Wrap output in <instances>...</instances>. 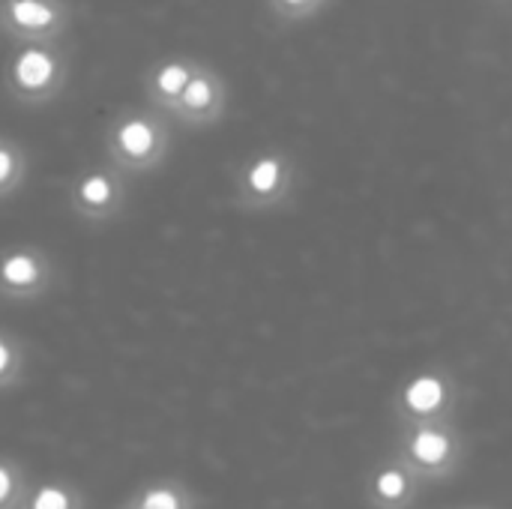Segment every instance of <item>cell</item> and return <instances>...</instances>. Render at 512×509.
<instances>
[{
    "label": "cell",
    "mask_w": 512,
    "mask_h": 509,
    "mask_svg": "<svg viewBox=\"0 0 512 509\" xmlns=\"http://www.w3.org/2000/svg\"><path fill=\"white\" fill-rule=\"evenodd\" d=\"M228 111V81L219 69L210 63H198L195 75L189 78L186 90L180 93L171 120L189 126V129H207L216 126Z\"/></svg>",
    "instance_id": "obj_9"
},
{
    "label": "cell",
    "mask_w": 512,
    "mask_h": 509,
    "mask_svg": "<svg viewBox=\"0 0 512 509\" xmlns=\"http://www.w3.org/2000/svg\"><path fill=\"white\" fill-rule=\"evenodd\" d=\"M105 159L123 174H150L171 153L168 117L156 108H123L105 126Z\"/></svg>",
    "instance_id": "obj_1"
},
{
    "label": "cell",
    "mask_w": 512,
    "mask_h": 509,
    "mask_svg": "<svg viewBox=\"0 0 512 509\" xmlns=\"http://www.w3.org/2000/svg\"><path fill=\"white\" fill-rule=\"evenodd\" d=\"M201 60H195L192 54H168L159 57L156 63H150L141 75V90L150 108L162 111L165 117L174 111L180 93L186 90L189 78L195 75Z\"/></svg>",
    "instance_id": "obj_11"
},
{
    "label": "cell",
    "mask_w": 512,
    "mask_h": 509,
    "mask_svg": "<svg viewBox=\"0 0 512 509\" xmlns=\"http://www.w3.org/2000/svg\"><path fill=\"white\" fill-rule=\"evenodd\" d=\"M297 186L294 159L279 147H264L243 159L234 174V204L243 213L279 210L291 201Z\"/></svg>",
    "instance_id": "obj_4"
},
{
    "label": "cell",
    "mask_w": 512,
    "mask_h": 509,
    "mask_svg": "<svg viewBox=\"0 0 512 509\" xmlns=\"http://www.w3.org/2000/svg\"><path fill=\"white\" fill-rule=\"evenodd\" d=\"M423 480L393 453L375 465L366 477V504L369 509H411L423 492Z\"/></svg>",
    "instance_id": "obj_10"
},
{
    "label": "cell",
    "mask_w": 512,
    "mask_h": 509,
    "mask_svg": "<svg viewBox=\"0 0 512 509\" xmlns=\"http://www.w3.org/2000/svg\"><path fill=\"white\" fill-rule=\"evenodd\" d=\"M69 210L90 222V225H108L123 216L129 192H126V174L114 165L84 168L72 177L69 189Z\"/></svg>",
    "instance_id": "obj_7"
},
{
    "label": "cell",
    "mask_w": 512,
    "mask_h": 509,
    "mask_svg": "<svg viewBox=\"0 0 512 509\" xmlns=\"http://www.w3.org/2000/svg\"><path fill=\"white\" fill-rule=\"evenodd\" d=\"M456 405H459V384L441 366L411 375L393 396V414L402 426L447 420L453 417Z\"/></svg>",
    "instance_id": "obj_5"
},
{
    "label": "cell",
    "mask_w": 512,
    "mask_h": 509,
    "mask_svg": "<svg viewBox=\"0 0 512 509\" xmlns=\"http://www.w3.org/2000/svg\"><path fill=\"white\" fill-rule=\"evenodd\" d=\"M21 369H24V351H21V342L0 330V390L15 384L21 378Z\"/></svg>",
    "instance_id": "obj_14"
},
{
    "label": "cell",
    "mask_w": 512,
    "mask_h": 509,
    "mask_svg": "<svg viewBox=\"0 0 512 509\" xmlns=\"http://www.w3.org/2000/svg\"><path fill=\"white\" fill-rule=\"evenodd\" d=\"M30 509H72V498L57 486H45V489L36 492Z\"/></svg>",
    "instance_id": "obj_16"
},
{
    "label": "cell",
    "mask_w": 512,
    "mask_h": 509,
    "mask_svg": "<svg viewBox=\"0 0 512 509\" xmlns=\"http://www.w3.org/2000/svg\"><path fill=\"white\" fill-rule=\"evenodd\" d=\"M57 282L54 258L36 243H12L0 249V300L33 303L51 294Z\"/></svg>",
    "instance_id": "obj_6"
},
{
    "label": "cell",
    "mask_w": 512,
    "mask_h": 509,
    "mask_svg": "<svg viewBox=\"0 0 512 509\" xmlns=\"http://www.w3.org/2000/svg\"><path fill=\"white\" fill-rule=\"evenodd\" d=\"M144 509H192L189 504V495H183L180 489L174 486H153L141 495L138 501Z\"/></svg>",
    "instance_id": "obj_15"
},
{
    "label": "cell",
    "mask_w": 512,
    "mask_h": 509,
    "mask_svg": "<svg viewBox=\"0 0 512 509\" xmlns=\"http://www.w3.org/2000/svg\"><path fill=\"white\" fill-rule=\"evenodd\" d=\"M69 24V0H0V33H6L12 42L60 39Z\"/></svg>",
    "instance_id": "obj_8"
},
{
    "label": "cell",
    "mask_w": 512,
    "mask_h": 509,
    "mask_svg": "<svg viewBox=\"0 0 512 509\" xmlns=\"http://www.w3.org/2000/svg\"><path fill=\"white\" fill-rule=\"evenodd\" d=\"M132 509H144V507H141V504H138V507H132Z\"/></svg>",
    "instance_id": "obj_18"
},
{
    "label": "cell",
    "mask_w": 512,
    "mask_h": 509,
    "mask_svg": "<svg viewBox=\"0 0 512 509\" xmlns=\"http://www.w3.org/2000/svg\"><path fill=\"white\" fill-rule=\"evenodd\" d=\"M15 54L3 69L6 93L27 108L51 105L69 81V57L60 48V39L42 42H15Z\"/></svg>",
    "instance_id": "obj_2"
},
{
    "label": "cell",
    "mask_w": 512,
    "mask_h": 509,
    "mask_svg": "<svg viewBox=\"0 0 512 509\" xmlns=\"http://www.w3.org/2000/svg\"><path fill=\"white\" fill-rule=\"evenodd\" d=\"M27 150L15 141L0 135V198H9L21 189V183L27 180Z\"/></svg>",
    "instance_id": "obj_12"
},
{
    "label": "cell",
    "mask_w": 512,
    "mask_h": 509,
    "mask_svg": "<svg viewBox=\"0 0 512 509\" xmlns=\"http://www.w3.org/2000/svg\"><path fill=\"white\" fill-rule=\"evenodd\" d=\"M396 456L426 486L441 483L459 474L465 462V438H462V429L453 423V417L402 426V441L396 447Z\"/></svg>",
    "instance_id": "obj_3"
},
{
    "label": "cell",
    "mask_w": 512,
    "mask_h": 509,
    "mask_svg": "<svg viewBox=\"0 0 512 509\" xmlns=\"http://www.w3.org/2000/svg\"><path fill=\"white\" fill-rule=\"evenodd\" d=\"M15 486H18L15 474H12L6 465H0V509L6 507V504L15 498Z\"/></svg>",
    "instance_id": "obj_17"
},
{
    "label": "cell",
    "mask_w": 512,
    "mask_h": 509,
    "mask_svg": "<svg viewBox=\"0 0 512 509\" xmlns=\"http://www.w3.org/2000/svg\"><path fill=\"white\" fill-rule=\"evenodd\" d=\"M270 15L282 24H294V21H306L318 12H324L333 0H264Z\"/></svg>",
    "instance_id": "obj_13"
}]
</instances>
